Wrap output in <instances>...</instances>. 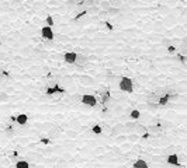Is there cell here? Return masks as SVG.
Here are the masks:
<instances>
[{
	"instance_id": "1",
	"label": "cell",
	"mask_w": 187,
	"mask_h": 168,
	"mask_svg": "<svg viewBox=\"0 0 187 168\" xmlns=\"http://www.w3.org/2000/svg\"><path fill=\"white\" fill-rule=\"evenodd\" d=\"M120 88L125 93H132L134 91V83L129 77H121L120 80Z\"/></svg>"
},
{
	"instance_id": "2",
	"label": "cell",
	"mask_w": 187,
	"mask_h": 168,
	"mask_svg": "<svg viewBox=\"0 0 187 168\" xmlns=\"http://www.w3.org/2000/svg\"><path fill=\"white\" fill-rule=\"evenodd\" d=\"M80 101L83 102L85 105H87V106H96L97 105V100H96V97L94 95H90V94H85V95H82V98H80Z\"/></svg>"
},
{
	"instance_id": "3",
	"label": "cell",
	"mask_w": 187,
	"mask_h": 168,
	"mask_svg": "<svg viewBox=\"0 0 187 168\" xmlns=\"http://www.w3.org/2000/svg\"><path fill=\"white\" fill-rule=\"evenodd\" d=\"M41 35H42L44 39H47V41H53V38H55V34H53L52 28L49 25L47 27H42L41 28Z\"/></svg>"
},
{
	"instance_id": "4",
	"label": "cell",
	"mask_w": 187,
	"mask_h": 168,
	"mask_svg": "<svg viewBox=\"0 0 187 168\" xmlns=\"http://www.w3.org/2000/svg\"><path fill=\"white\" fill-rule=\"evenodd\" d=\"M77 59V52H66L64 55V60L68 64H75Z\"/></svg>"
},
{
	"instance_id": "5",
	"label": "cell",
	"mask_w": 187,
	"mask_h": 168,
	"mask_svg": "<svg viewBox=\"0 0 187 168\" xmlns=\"http://www.w3.org/2000/svg\"><path fill=\"white\" fill-rule=\"evenodd\" d=\"M87 62H89V58L86 56V55H83V53H77V59H76V63L75 64H77V66H86L87 64Z\"/></svg>"
},
{
	"instance_id": "6",
	"label": "cell",
	"mask_w": 187,
	"mask_h": 168,
	"mask_svg": "<svg viewBox=\"0 0 187 168\" xmlns=\"http://www.w3.org/2000/svg\"><path fill=\"white\" fill-rule=\"evenodd\" d=\"M80 83L83 85H91V84H94V80L91 79L90 76H82L80 77Z\"/></svg>"
},
{
	"instance_id": "7",
	"label": "cell",
	"mask_w": 187,
	"mask_h": 168,
	"mask_svg": "<svg viewBox=\"0 0 187 168\" xmlns=\"http://www.w3.org/2000/svg\"><path fill=\"white\" fill-rule=\"evenodd\" d=\"M167 163L170 164V165H179V156L177 154H170L169 157H167Z\"/></svg>"
},
{
	"instance_id": "8",
	"label": "cell",
	"mask_w": 187,
	"mask_h": 168,
	"mask_svg": "<svg viewBox=\"0 0 187 168\" xmlns=\"http://www.w3.org/2000/svg\"><path fill=\"white\" fill-rule=\"evenodd\" d=\"M169 100H170V94L169 93H166V94H163V95H160V98H159V101H158V104L159 105H166L167 102H169Z\"/></svg>"
},
{
	"instance_id": "9",
	"label": "cell",
	"mask_w": 187,
	"mask_h": 168,
	"mask_svg": "<svg viewBox=\"0 0 187 168\" xmlns=\"http://www.w3.org/2000/svg\"><path fill=\"white\" fill-rule=\"evenodd\" d=\"M61 133H62V129H61V127H52V129L49 130V136L58 139V137L61 136Z\"/></svg>"
},
{
	"instance_id": "10",
	"label": "cell",
	"mask_w": 187,
	"mask_h": 168,
	"mask_svg": "<svg viewBox=\"0 0 187 168\" xmlns=\"http://www.w3.org/2000/svg\"><path fill=\"white\" fill-rule=\"evenodd\" d=\"M179 55H182V56H187V42H182V45L179 46Z\"/></svg>"
},
{
	"instance_id": "11",
	"label": "cell",
	"mask_w": 187,
	"mask_h": 168,
	"mask_svg": "<svg viewBox=\"0 0 187 168\" xmlns=\"http://www.w3.org/2000/svg\"><path fill=\"white\" fill-rule=\"evenodd\" d=\"M100 7L99 6H90L87 10H86V13H89V14H100Z\"/></svg>"
},
{
	"instance_id": "12",
	"label": "cell",
	"mask_w": 187,
	"mask_h": 168,
	"mask_svg": "<svg viewBox=\"0 0 187 168\" xmlns=\"http://www.w3.org/2000/svg\"><path fill=\"white\" fill-rule=\"evenodd\" d=\"M16 121H17V123H18V125H26L27 121H28V116L24 115V114H21V115H18L16 118Z\"/></svg>"
},
{
	"instance_id": "13",
	"label": "cell",
	"mask_w": 187,
	"mask_h": 168,
	"mask_svg": "<svg viewBox=\"0 0 187 168\" xmlns=\"http://www.w3.org/2000/svg\"><path fill=\"white\" fill-rule=\"evenodd\" d=\"M99 7H100V10H104V11H107L111 6H110V1L108 0H102L100 3H99Z\"/></svg>"
},
{
	"instance_id": "14",
	"label": "cell",
	"mask_w": 187,
	"mask_h": 168,
	"mask_svg": "<svg viewBox=\"0 0 187 168\" xmlns=\"http://www.w3.org/2000/svg\"><path fill=\"white\" fill-rule=\"evenodd\" d=\"M146 130H148V129H146L144 125H139V123L137 125V127L134 129V132H135V133H138V135H145Z\"/></svg>"
},
{
	"instance_id": "15",
	"label": "cell",
	"mask_w": 187,
	"mask_h": 168,
	"mask_svg": "<svg viewBox=\"0 0 187 168\" xmlns=\"http://www.w3.org/2000/svg\"><path fill=\"white\" fill-rule=\"evenodd\" d=\"M129 118H131L132 121H137V119L141 118V112H139L138 109H132L131 111V114H129Z\"/></svg>"
},
{
	"instance_id": "16",
	"label": "cell",
	"mask_w": 187,
	"mask_h": 168,
	"mask_svg": "<svg viewBox=\"0 0 187 168\" xmlns=\"http://www.w3.org/2000/svg\"><path fill=\"white\" fill-rule=\"evenodd\" d=\"M108 1H110L111 7H118V9L123 7V0H108Z\"/></svg>"
},
{
	"instance_id": "17",
	"label": "cell",
	"mask_w": 187,
	"mask_h": 168,
	"mask_svg": "<svg viewBox=\"0 0 187 168\" xmlns=\"http://www.w3.org/2000/svg\"><path fill=\"white\" fill-rule=\"evenodd\" d=\"M145 167H148V164L145 163L144 160H138V161L134 163V168H145Z\"/></svg>"
},
{
	"instance_id": "18",
	"label": "cell",
	"mask_w": 187,
	"mask_h": 168,
	"mask_svg": "<svg viewBox=\"0 0 187 168\" xmlns=\"http://www.w3.org/2000/svg\"><path fill=\"white\" fill-rule=\"evenodd\" d=\"M137 125H138V122H135V121H131V122H127L125 123V129H129V130H134L135 127H137Z\"/></svg>"
},
{
	"instance_id": "19",
	"label": "cell",
	"mask_w": 187,
	"mask_h": 168,
	"mask_svg": "<svg viewBox=\"0 0 187 168\" xmlns=\"http://www.w3.org/2000/svg\"><path fill=\"white\" fill-rule=\"evenodd\" d=\"M107 14H110V16H117V14H120V9H118V7H110V9L107 10Z\"/></svg>"
},
{
	"instance_id": "20",
	"label": "cell",
	"mask_w": 187,
	"mask_h": 168,
	"mask_svg": "<svg viewBox=\"0 0 187 168\" xmlns=\"http://www.w3.org/2000/svg\"><path fill=\"white\" fill-rule=\"evenodd\" d=\"M16 168H30V164L27 161H18L16 164Z\"/></svg>"
},
{
	"instance_id": "21",
	"label": "cell",
	"mask_w": 187,
	"mask_h": 168,
	"mask_svg": "<svg viewBox=\"0 0 187 168\" xmlns=\"http://www.w3.org/2000/svg\"><path fill=\"white\" fill-rule=\"evenodd\" d=\"M91 130H93V133H96V135H100V133L103 132V127H102L100 125H94Z\"/></svg>"
},
{
	"instance_id": "22",
	"label": "cell",
	"mask_w": 187,
	"mask_h": 168,
	"mask_svg": "<svg viewBox=\"0 0 187 168\" xmlns=\"http://www.w3.org/2000/svg\"><path fill=\"white\" fill-rule=\"evenodd\" d=\"M66 136L70 137V139H75V137H77V132H75V130H68V132H66Z\"/></svg>"
},
{
	"instance_id": "23",
	"label": "cell",
	"mask_w": 187,
	"mask_h": 168,
	"mask_svg": "<svg viewBox=\"0 0 187 168\" xmlns=\"http://www.w3.org/2000/svg\"><path fill=\"white\" fill-rule=\"evenodd\" d=\"M6 136H7V137H13V136H14V133H13V127H11V126L6 127Z\"/></svg>"
},
{
	"instance_id": "24",
	"label": "cell",
	"mask_w": 187,
	"mask_h": 168,
	"mask_svg": "<svg viewBox=\"0 0 187 168\" xmlns=\"http://www.w3.org/2000/svg\"><path fill=\"white\" fill-rule=\"evenodd\" d=\"M9 101V95L7 94H0V102H7Z\"/></svg>"
},
{
	"instance_id": "25",
	"label": "cell",
	"mask_w": 187,
	"mask_h": 168,
	"mask_svg": "<svg viewBox=\"0 0 187 168\" xmlns=\"http://www.w3.org/2000/svg\"><path fill=\"white\" fill-rule=\"evenodd\" d=\"M53 22H55V21H53L52 16H48V17H47V24H48L49 27H52V25H53Z\"/></svg>"
},
{
	"instance_id": "26",
	"label": "cell",
	"mask_w": 187,
	"mask_h": 168,
	"mask_svg": "<svg viewBox=\"0 0 187 168\" xmlns=\"http://www.w3.org/2000/svg\"><path fill=\"white\" fill-rule=\"evenodd\" d=\"M167 52H169V53H175V52H176V48L172 46V45H169V46H167Z\"/></svg>"
},
{
	"instance_id": "27",
	"label": "cell",
	"mask_w": 187,
	"mask_h": 168,
	"mask_svg": "<svg viewBox=\"0 0 187 168\" xmlns=\"http://www.w3.org/2000/svg\"><path fill=\"white\" fill-rule=\"evenodd\" d=\"M148 130H149L150 133H155V132H156V127H155V126H150V127L148 129Z\"/></svg>"
},
{
	"instance_id": "28",
	"label": "cell",
	"mask_w": 187,
	"mask_h": 168,
	"mask_svg": "<svg viewBox=\"0 0 187 168\" xmlns=\"http://www.w3.org/2000/svg\"><path fill=\"white\" fill-rule=\"evenodd\" d=\"M145 168H149V167H145Z\"/></svg>"
}]
</instances>
